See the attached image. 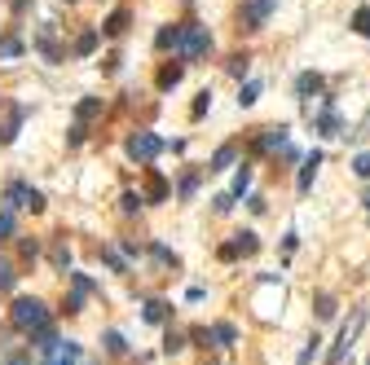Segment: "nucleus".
<instances>
[{"label":"nucleus","mask_w":370,"mask_h":365,"mask_svg":"<svg viewBox=\"0 0 370 365\" xmlns=\"http://www.w3.org/2000/svg\"><path fill=\"white\" fill-rule=\"evenodd\" d=\"M225 71H229L234 79H247V71H251V58H247V53H229V58H225Z\"/></svg>","instance_id":"nucleus-23"},{"label":"nucleus","mask_w":370,"mask_h":365,"mask_svg":"<svg viewBox=\"0 0 370 365\" xmlns=\"http://www.w3.org/2000/svg\"><path fill=\"white\" fill-rule=\"evenodd\" d=\"M366 119H370V114H366Z\"/></svg>","instance_id":"nucleus-53"},{"label":"nucleus","mask_w":370,"mask_h":365,"mask_svg":"<svg viewBox=\"0 0 370 365\" xmlns=\"http://www.w3.org/2000/svg\"><path fill=\"white\" fill-rule=\"evenodd\" d=\"M362 326H366V308H352V317L340 326V335H335V343H331V352H326V361L331 365H340L348 352H352V339L362 335Z\"/></svg>","instance_id":"nucleus-3"},{"label":"nucleus","mask_w":370,"mask_h":365,"mask_svg":"<svg viewBox=\"0 0 370 365\" xmlns=\"http://www.w3.org/2000/svg\"><path fill=\"white\" fill-rule=\"evenodd\" d=\"M366 211H370V194H366Z\"/></svg>","instance_id":"nucleus-51"},{"label":"nucleus","mask_w":370,"mask_h":365,"mask_svg":"<svg viewBox=\"0 0 370 365\" xmlns=\"http://www.w3.org/2000/svg\"><path fill=\"white\" fill-rule=\"evenodd\" d=\"M317 343H322V339H317V335H313V339H309V347H305V352H300V365H309V361L317 357Z\"/></svg>","instance_id":"nucleus-46"},{"label":"nucleus","mask_w":370,"mask_h":365,"mask_svg":"<svg viewBox=\"0 0 370 365\" xmlns=\"http://www.w3.org/2000/svg\"><path fill=\"white\" fill-rule=\"evenodd\" d=\"M352 172H357L362 180H370V150H362V154H352Z\"/></svg>","instance_id":"nucleus-38"},{"label":"nucleus","mask_w":370,"mask_h":365,"mask_svg":"<svg viewBox=\"0 0 370 365\" xmlns=\"http://www.w3.org/2000/svg\"><path fill=\"white\" fill-rule=\"evenodd\" d=\"M216 255H221L225 264H229V260H238V242H225V246H221V251H216Z\"/></svg>","instance_id":"nucleus-47"},{"label":"nucleus","mask_w":370,"mask_h":365,"mask_svg":"<svg viewBox=\"0 0 370 365\" xmlns=\"http://www.w3.org/2000/svg\"><path fill=\"white\" fill-rule=\"evenodd\" d=\"M84 137H89V124H71V132H66V145H84Z\"/></svg>","instance_id":"nucleus-42"},{"label":"nucleus","mask_w":370,"mask_h":365,"mask_svg":"<svg viewBox=\"0 0 370 365\" xmlns=\"http://www.w3.org/2000/svg\"><path fill=\"white\" fill-rule=\"evenodd\" d=\"M102 343H106V352H110V357H128V339L120 335V330H106Z\"/></svg>","instance_id":"nucleus-27"},{"label":"nucleus","mask_w":370,"mask_h":365,"mask_svg":"<svg viewBox=\"0 0 370 365\" xmlns=\"http://www.w3.org/2000/svg\"><path fill=\"white\" fill-rule=\"evenodd\" d=\"M287 124H269V128H260V137L251 141V150L256 154H274V150H282V145H287Z\"/></svg>","instance_id":"nucleus-8"},{"label":"nucleus","mask_w":370,"mask_h":365,"mask_svg":"<svg viewBox=\"0 0 370 365\" xmlns=\"http://www.w3.org/2000/svg\"><path fill=\"white\" fill-rule=\"evenodd\" d=\"M190 339L208 347V343H212V330H208V326H194V330H190Z\"/></svg>","instance_id":"nucleus-45"},{"label":"nucleus","mask_w":370,"mask_h":365,"mask_svg":"<svg viewBox=\"0 0 370 365\" xmlns=\"http://www.w3.org/2000/svg\"><path fill=\"white\" fill-rule=\"evenodd\" d=\"M181 40H185V22H167V27H159V36H155V48L159 53H167V48H181Z\"/></svg>","instance_id":"nucleus-13"},{"label":"nucleus","mask_w":370,"mask_h":365,"mask_svg":"<svg viewBox=\"0 0 370 365\" xmlns=\"http://www.w3.org/2000/svg\"><path fill=\"white\" fill-rule=\"evenodd\" d=\"M102 260L110 264V269H115V273H128V260H124L120 251H115V246H102Z\"/></svg>","instance_id":"nucleus-34"},{"label":"nucleus","mask_w":370,"mask_h":365,"mask_svg":"<svg viewBox=\"0 0 370 365\" xmlns=\"http://www.w3.org/2000/svg\"><path fill=\"white\" fill-rule=\"evenodd\" d=\"M120 251H124V255H141V246L132 242V238H124V242H120Z\"/></svg>","instance_id":"nucleus-50"},{"label":"nucleus","mask_w":370,"mask_h":365,"mask_svg":"<svg viewBox=\"0 0 370 365\" xmlns=\"http://www.w3.org/2000/svg\"><path fill=\"white\" fill-rule=\"evenodd\" d=\"M208 110H212V88H203V93L194 97V106H190V114H194V119H203Z\"/></svg>","instance_id":"nucleus-33"},{"label":"nucleus","mask_w":370,"mask_h":365,"mask_svg":"<svg viewBox=\"0 0 370 365\" xmlns=\"http://www.w3.org/2000/svg\"><path fill=\"white\" fill-rule=\"evenodd\" d=\"M27 53V44L18 36H0V62H9V58H23Z\"/></svg>","instance_id":"nucleus-24"},{"label":"nucleus","mask_w":370,"mask_h":365,"mask_svg":"<svg viewBox=\"0 0 370 365\" xmlns=\"http://www.w3.org/2000/svg\"><path fill=\"white\" fill-rule=\"evenodd\" d=\"M234 339H238V330H234L229 321H216L212 326V347H234Z\"/></svg>","instance_id":"nucleus-22"},{"label":"nucleus","mask_w":370,"mask_h":365,"mask_svg":"<svg viewBox=\"0 0 370 365\" xmlns=\"http://www.w3.org/2000/svg\"><path fill=\"white\" fill-rule=\"evenodd\" d=\"M234 242H238V255H256V251H260V238L251 234V229H243V234H234Z\"/></svg>","instance_id":"nucleus-28"},{"label":"nucleus","mask_w":370,"mask_h":365,"mask_svg":"<svg viewBox=\"0 0 370 365\" xmlns=\"http://www.w3.org/2000/svg\"><path fill=\"white\" fill-rule=\"evenodd\" d=\"M120 66H124V53H106V58H102V71H106V75H115Z\"/></svg>","instance_id":"nucleus-44"},{"label":"nucleus","mask_w":370,"mask_h":365,"mask_svg":"<svg viewBox=\"0 0 370 365\" xmlns=\"http://www.w3.org/2000/svg\"><path fill=\"white\" fill-rule=\"evenodd\" d=\"M335 312H340V308H335V300H331V295H317V317H322V321H331Z\"/></svg>","instance_id":"nucleus-39"},{"label":"nucleus","mask_w":370,"mask_h":365,"mask_svg":"<svg viewBox=\"0 0 370 365\" xmlns=\"http://www.w3.org/2000/svg\"><path fill=\"white\" fill-rule=\"evenodd\" d=\"M181 347H185V335H177V330H167V335H163V352L172 357V352H181Z\"/></svg>","instance_id":"nucleus-41"},{"label":"nucleus","mask_w":370,"mask_h":365,"mask_svg":"<svg viewBox=\"0 0 370 365\" xmlns=\"http://www.w3.org/2000/svg\"><path fill=\"white\" fill-rule=\"evenodd\" d=\"M348 27L357 31V36H366V40H370V5H362L357 13H352V18H348Z\"/></svg>","instance_id":"nucleus-31"},{"label":"nucleus","mask_w":370,"mask_h":365,"mask_svg":"<svg viewBox=\"0 0 370 365\" xmlns=\"http://www.w3.org/2000/svg\"><path fill=\"white\" fill-rule=\"evenodd\" d=\"M141 203H146V198H141V194H132V190H128V194H120V211H124V215L141 211Z\"/></svg>","instance_id":"nucleus-36"},{"label":"nucleus","mask_w":370,"mask_h":365,"mask_svg":"<svg viewBox=\"0 0 370 365\" xmlns=\"http://www.w3.org/2000/svg\"><path fill=\"white\" fill-rule=\"evenodd\" d=\"M163 150H167V141L159 137V132H150V128H137V132L124 141V154H128L132 163H146V168H150Z\"/></svg>","instance_id":"nucleus-2"},{"label":"nucleus","mask_w":370,"mask_h":365,"mask_svg":"<svg viewBox=\"0 0 370 365\" xmlns=\"http://www.w3.org/2000/svg\"><path fill=\"white\" fill-rule=\"evenodd\" d=\"M234 159H238V145H234V141H225L221 150L212 154V163H208V172H225V168H234Z\"/></svg>","instance_id":"nucleus-20"},{"label":"nucleus","mask_w":370,"mask_h":365,"mask_svg":"<svg viewBox=\"0 0 370 365\" xmlns=\"http://www.w3.org/2000/svg\"><path fill=\"white\" fill-rule=\"evenodd\" d=\"M13 234H18V220H13V211L5 207V211H0V242H9Z\"/></svg>","instance_id":"nucleus-32"},{"label":"nucleus","mask_w":370,"mask_h":365,"mask_svg":"<svg viewBox=\"0 0 370 365\" xmlns=\"http://www.w3.org/2000/svg\"><path fill=\"white\" fill-rule=\"evenodd\" d=\"M97 286H93V277H84V273H71V300H66V312H84V300H89Z\"/></svg>","instance_id":"nucleus-10"},{"label":"nucleus","mask_w":370,"mask_h":365,"mask_svg":"<svg viewBox=\"0 0 370 365\" xmlns=\"http://www.w3.org/2000/svg\"><path fill=\"white\" fill-rule=\"evenodd\" d=\"M260 93H264L260 79H247V84L238 88V106H256V102H260Z\"/></svg>","instance_id":"nucleus-25"},{"label":"nucleus","mask_w":370,"mask_h":365,"mask_svg":"<svg viewBox=\"0 0 370 365\" xmlns=\"http://www.w3.org/2000/svg\"><path fill=\"white\" fill-rule=\"evenodd\" d=\"M167 194H172V185H167V180H163L155 168H150V176H146V203H163Z\"/></svg>","instance_id":"nucleus-17"},{"label":"nucleus","mask_w":370,"mask_h":365,"mask_svg":"<svg viewBox=\"0 0 370 365\" xmlns=\"http://www.w3.org/2000/svg\"><path fill=\"white\" fill-rule=\"evenodd\" d=\"M150 255H155L159 264H172V269H177V264H181V260H177V251H167L163 242H150Z\"/></svg>","instance_id":"nucleus-35"},{"label":"nucleus","mask_w":370,"mask_h":365,"mask_svg":"<svg viewBox=\"0 0 370 365\" xmlns=\"http://www.w3.org/2000/svg\"><path fill=\"white\" fill-rule=\"evenodd\" d=\"M141 317H146L150 326H163L167 317H172V304H167V300H146V308H141Z\"/></svg>","instance_id":"nucleus-19"},{"label":"nucleus","mask_w":370,"mask_h":365,"mask_svg":"<svg viewBox=\"0 0 370 365\" xmlns=\"http://www.w3.org/2000/svg\"><path fill=\"white\" fill-rule=\"evenodd\" d=\"M247 207H251V211H256V215H264V207H269V203H264V198H260V194H251V198H247Z\"/></svg>","instance_id":"nucleus-49"},{"label":"nucleus","mask_w":370,"mask_h":365,"mask_svg":"<svg viewBox=\"0 0 370 365\" xmlns=\"http://www.w3.org/2000/svg\"><path fill=\"white\" fill-rule=\"evenodd\" d=\"M208 53H212V31H208L203 22H185V40H181V48H177V58L203 62Z\"/></svg>","instance_id":"nucleus-4"},{"label":"nucleus","mask_w":370,"mask_h":365,"mask_svg":"<svg viewBox=\"0 0 370 365\" xmlns=\"http://www.w3.org/2000/svg\"><path fill=\"white\" fill-rule=\"evenodd\" d=\"M23 119H27V106H23V102H13L9 114H5V124H0V145H13V141H18Z\"/></svg>","instance_id":"nucleus-9"},{"label":"nucleus","mask_w":370,"mask_h":365,"mask_svg":"<svg viewBox=\"0 0 370 365\" xmlns=\"http://www.w3.org/2000/svg\"><path fill=\"white\" fill-rule=\"evenodd\" d=\"M18 251H23V260H27V264H36V260H40V238H23Z\"/></svg>","instance_id":"nucleus-37"},{"label":"nucleus","mask_w":370,"mask_h":365,"mask_svg":"<svg viewBox=\"0 0 370 365\" xmlns=\"http://www.w3.org/2000/svg\"><path fill=\"white\" fill-rule=\"evenodd\" d=\"M5 365H31V352H9Z\"/></svg>","instance_id":"nucleus-48"},{"label":"nucleus","mask_w":370,"mask_h":365,"mask_svg":"<svg viewBox=\"0 0 370 365\" xmlns=\"http://www.w3.org/2000/svg\"><path fill=\"white\" fill-rule=\"evenodd\" d=\"M247 190H251V163H238V176H234V190H229V194L243 198Z\"/></svg>","instance_id":"nucleus-30"},{"label":"nucleus","mask_w":370,"mask_h":365,"mask_svg":"<svg viewBox=\"0 0 370 365\" xmlns=\"http://www.w3.org/2000/svg\"><path fill=\"white\" fill-rule=\"evenodd\" d=\"M13 286H18V273H13V264L0 255V295H9Z\"/></svg>","instance_id":"nucleus-29"},{"label":"nucleus","mask_w":370,"mask_h":365,"mask_svg":"<svg viewBox=\"0 0 370 365\" xmlns=\"http://www.w3.org/2000/svg\"><path fill=\"white\" fill-rule=\"evenodd\" d=\"M53 264H58L62 273L71 269V246H66V242H58V246H53Z\"/></svg>","instance_id":"nucleus-40"},{"label":"nucleus","mask_w":370,"mask_h":365,"mask_svg":"<svg viewBox=\"0 0 370 365\" xmlns=\"http://www.w3.org/2000/svg\"><path fill=\"white\" fill-rule=\"evenodd\" d=\"M185 66H190L185 58H177V62H167V66H163V71H159V93H167V88H177V84H181V79H185Z\"/></svg>","instance_id":"nucleus-14"},{"label":"nucleus","mask_w":370,"mask_h":365,"mask_svg":"<svg viewBox=\"0 0 370 365\" xmlns=\"http://www.w3.org/2000/svg\"><path fill=\"white\" fill-rule=\"evenodd\" d=\"M97 44H102V31L89 27V31H79V40H75L71 53H75V58H93V53H97Z\"/></svg>","instance_id":"nucleus-16"},{"label":"nucleus","mask_w":370,"mask_h":365,"mask_svg":"<svg viewBox=\"0 0 370 365\" xmlns=\"http://www.w3.org/2000/svg\"><path fill=\"white\" fill-rule=\"evenodd\" d=\"M102 110H106V106H102V97H79V102H75V119H79V124H89V119H97Z\"/></svg>","instance_id":"nucleus-21"},{"label":"nucleus","mask_w":370,"mask_h":365,"mask_svg":"<svg viewBox=\"0 0 370 365\" xmlns=\"http://www.w3.org/2000/svg\"><path fill=\"white\" fill-rule=\"evenodd\" d=\"M322 137H340L344 132V119H340V110H335V102L326 97V106H322V114H317V124H313Z\"/></svg>","instance_id":"nucleus-12"},{"label":"nucleus","mask_w":370,"mask_h":365,"mask_svg":"<svg viewBox=\"0 0 370 365\" xmlns=\"http://www.w3.org/2000/svg\"><path fill=\"white\" fill-rule=\"evenodd\" d=\"M44 357V365H79L84 361V347L75 343V339H58L49 352H40Z\"/></svg>","instance_id":"nucleus-7"},{"label":"nucleus","mask_w":370,"mask_h":365,"mask_svg":"<svg viewBox=\"0 0 370 365\" xmlns=\"http://www.w3.org/2000/svg\"><path fill=\"white\" fill-rule=\"evenodd\" d=\"M317 93H322V75H317V71H300V75H295V97H300V106H309Z\"/></svg>","instance_id":"nucleus-11"},{"label":"nucleus","mask_w":370,"mask_h":365,"mask_svg":"<svg viewBox=\"0 0 370 365\" xmlns=\"http://www.w3.org/2000/svg\"><path fill=\"white\" fill-rule=\"evenodd\" d=\"M128 22H132V13H128V9H115L110 18L102 22V36H110V40H120L124 31H128Z\"/></svg>","instance_id":"nucleus-18"},{"label":"nucleus","mask_w":370,"mask_h":365,"mask_svg":"<svg viewBox=\"0 0 370 365\" xmlns=\"http://www.w3.org/2000/svg\"><path fill=\"white\" fill-rule=\"evenodd\" d=\"M9 326L18 330V335H36V330H44V326H53V317H49V308H44V300H36V295H18L13 300V308H9Z\"/></svg>","instance_id":"nucleus-1"},{"label":"nucleus","mask_w":370,"mask_h":365,"mask_svg":"<svg viewBox=\"0 0 370 365\" xmlns=\"http://www.w3.org/2000/svg\"><path fill=\"white\" fill-rule=\"evenodd\" d=\"M5 207L9 211H44V194L36 185H27V180H9L5 185Z\"/></svg>","instance_id":"nucleus-5"},{"label":"nucleus","mask_w":370,"mask_h":365,"mask_svg":"<svg viewBox=\"0 0 370 365\" xmlns=\"http://www.w3.org/2000/svg\"><path fill=\"white\" fill-rule=\"evenodd\" d=\"M317 168H322V150H313V154L305 159V168H300V180H295V190H300V194H309V190H313Z\"/></svg>","instance_id":"nucleus-15"},{"label":"nucleus","mask_w":370,"mask_h":365,"mask_svg":"<svg viewBox=\"0 0 370 365\" xmlns=\"http://www.w3.org/2000/svg\"><path fill=\"white\" fill-rule=\"evenodd\" d=\"M229 207H234V194H216V198H212V211H216V215H225Z\"/></svg>","instance_id":"nucleus-43"},{"label":"nucleus","mask_w":370,"mask_h":365,"mask_svg":"<svg viewBox=\"0 0 370 365\" xmlns=\"http://www.w3.org/2000/svg\"><path fill=\"white\" fill-rule=\"evenodd\" d=\"M194 194H198V172H185V176L177 180V198H181V203H190Z\"/></svg>","instance_id":"nucleus-26"},{"label":"nucleus","mask_w":370,"mask_h":365,"mask_svg":"<svg viewBox=\"0 0 370 365\" xmlns=\"http://www.w3.org/2000/svg\"><path fill=\"white\" fill-rule=\"evenodd\" d=\"M274 9H278V0H243V31H260Z\"/></svg>","instance_id":"nucleus-6"},{"label":"nucleus","mask_w":370,"mask_h":365,"mask_svg":"<svg viewBox=\"0 0 370 365\" xmlns=\"http://www.w3.org/2000/svg\"><path fill=\"white\" fill-rule=\"evenodd\" d=\"M366 365H370V361H366Z\"/></svg>","instance_id":"nucleus-54"},{"label":"nucleus","mask_w":370,"mask_h":365,"mask_svg":"<svg viewBox=\"0 0 370 365\" xmlns=\"http://www.w3.org/2000/svg\"><path fill=\"white\" fill-rule=\"evenodd\" d=\"M66 5H75V0H66Z\"/></svg>","instance_id":"nucleus-52"}]
</instances>
